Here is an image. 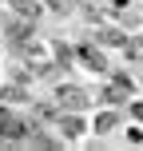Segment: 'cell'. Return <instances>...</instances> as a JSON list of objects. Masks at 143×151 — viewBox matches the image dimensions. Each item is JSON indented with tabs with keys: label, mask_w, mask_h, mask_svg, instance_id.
I'll use <instances>...</instances> for the list:
<instances>
[{
	"label": "cell",
	"mask_w": 143,
	"mask_h": 151,
	"mask_svg": "<svg viewBox=\"0 0 143 151\" xmlns=\"http://www.w3.org/2000/svg\"><path fill=\"white\" fill-rule=\"evenodd\" d=\"M115 123H119V111H99V115H96V123H91V127H96V131H103V135H107V131H111Z\"/></svg>",
	"instance_id": "obj_4"
},
{
	"label": "cell",
	"mask_w": 143,
	"mask_h": 151,
	"mask_svg": "<svg viewBox=\"0 0 143 151\" xmlns=\"http://www.w3.org/2000/svg\"><path fill=\"white\" fill-rule=\"evenodd\" d=\"M0 96H4V104H16V99H24V91L20 88H4Z\"/></svg>",
	"instance_id": "obj_6"
},
{
	"label": "cell",
	"mask_w": 143,
	"mask_h": 151,
	"mask_svg": "<svg viewBox=\"0 0 143 151\" xmlns=\"http://www.w3.org/2000/svg\"><path fill=\"white\" fill-rule=\"evenodd\" d=\"M127 139L131 143H143V127H127Z\"/></svg>",
	"instance_id": "obj_7"
},
{
	"label": "cell",
	"mask_w": 143,
	"mask_h": 151,
	"mask_svg": "<svg viewBox=\"0 0 143 151\" xmlns=\"http://www.w3.org/2000/svg\"><path fill=\"white\" fill-rule=\"evenodd\" d=\"M83 99H88V96H83L80 88H60V107H64V111H80Z\"/></svg>",
	"instance_id": "obj_2"
},
{
	"label": "cell",
	"mask_w": 143,
	"mask_h": 151,
	"mask_svg": "<svg viewBox=\"0 0 143 151\" xmlns=\"http://www.w3.org/2000/svg\"><path fill=\"white\" fill-rule=\"evenodd\" d=\"M131 115H135V119H143V104H131Z\"/></svg>",
	"instance_id": "obj_8"
},
{
	"label": "cell",
	"mask_w": 143,
	"mask_h": 151,
	"mask_svg": "<svg viewBox=\"0 0 143 151\" xmlns=\"http://www.w3.org/2000/svg\"><path fill=\"white\" fill-rule=\"evenodd\" d=\"M80 60L88 64L91 72H103V68H107V60H103V52H99V48H91V44H83V48H80Z\"/></svg>",
	"instance_id": "obj_3"
},
{
	"label": "cell",
	"mask_w": 143,
	"mask_h": 151,
	"mask_svg": "<svg viewBox=\"0 0 143 151\" xmlns=\"http://www.w3.org/2000/svg\"><path fill=\"white\" fill-rule=\"evenodd\" d=\"M83 127H88V123H83L80 111H64V107H60V115H56V131H60V139H80Z\"/></svg>",
	"instance_id": "obj_1"
},
{
	"label": "cell",
	"mask_w": 143,
	"mask_h": 151,
	"mask_svg": "<svg viewBox=\"0 0 143 151\" xmlns=\"http://www.w3.org/2000/svg\"><path fill=\"white\" fill-rule=\"evenodd\" d=\"M12 12L16 16H36L40 8H36V0H12Z\"/></svg>",
	"instance_id": "obj_5"
}]
</instances>
